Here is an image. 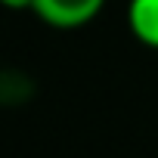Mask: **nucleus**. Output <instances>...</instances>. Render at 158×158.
I'll use <instances>...</instances> for the list:
<instances>
[{
	"instance_id": "1",
	"label": "nucleus",
	"mask_w": 158,
	"mask_h": 158,
	"mask_svg": "<svg viewBox=\"0 0 158 158\" xmlns=\"http://www.w3.org/2000/svg\"><path fill=\"white\" fill-rule=\"evenodd\" d=\"M106 6V0H34L31 13L59 31H74V28H84L90 25Z\"/></svg>"
},
{
	"instance_id": "2",
	"label": "nucleus",
	"mask_w": 158,
	"mask_h": 158,
	"mask_svg": "<svg viewBox=\"0 0 158 158\" xmlns=\"http://www.w3.org/2000/svg\"><path fill=\"white\" fill-rule=\"evenodd\" d=\"M127 25H130V34L143 47L158 50V0H130Z\"/></svg>"
},
{
	"instance_id": "3",
	"label": "nucleus",
	"mask_w": 158,
	"mask_h": 158,
	"mask_svg": "<svg viewBox=\"0 0 158 158\" xmlns=\"http://www.w3.org/2000/svg\"><path fill=\"white\" fill-rule=\"evenodd\" d=\"M34 81L19 71V68H6L3 74H0V102L3 106H25L34 99Z\"/></svg>"
},
{
	"instance_id": "4",
	"label": "nucleus",
	"mask_w": 158,
	"mask_h": 158,
	"mask_svg": "<svg viewBox=\"0 0 158 158\" xmlns=\"http://www.w3.org/2000/svg\"><path fill=\"white\" fill-rule=\"evenodd\" d=\"M34 0H3V6L6 10H31Z\"/></svg>"
}]
</instances>
